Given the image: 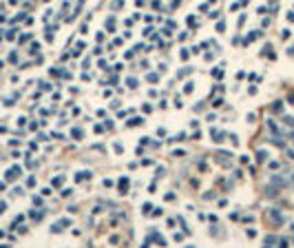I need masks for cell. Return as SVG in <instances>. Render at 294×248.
<instances>
[{"label": "cell", "instance_id": "cell-1", "mask_svg": "<svg viewBox=\"0 0 294 248\" xmlns=\"http://www.w3.org/2000/svg\"><path fill=\"white\" fill-rule=\"evenodd\" d=\"M292 140H294V133H292Z\"/></svg>", "mask_w": 294, "mask_h": 248}, {"label": "cell", "instance_id": "cell-2", "mask_svg": "<svg viewBox=\"0 0 294 248\" xmlns=\"http://www.w3.org/2000/svg\"><path fill=\"white\" fill-rule=\"evenodd\" d=\"M292 179H294V175H292Z\"/></svg>", "mask_w": 294, "mask_h": 248}]
</instances>
